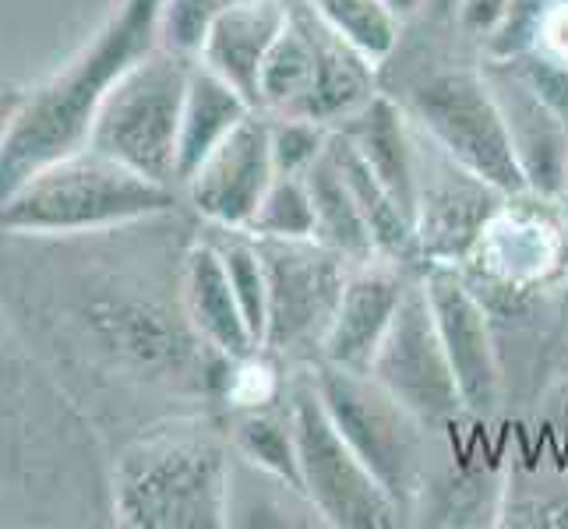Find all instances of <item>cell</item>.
Here are the masks:
<instances>
[{"label": "cell", "mask_w": 568, "mask_h": 529, "mask_svg": "<svg viewBox=\"0 0 568 529\" xmlns=\"http://www.w3.org/2000/svg\"><path fill=\"white\" fill-rule=\"evenodd\" d=\"M215 247H220L233 293H237L244 318L254 332L258 346H265V325H268V279H265V262L262 251L254 244V237L247 230H220L215 237Z\"/></svg>", "instance_id": "obj_27"}, {"label": "cell", "mask_w": 568, "mask_h": 529, "mask_svg": "<svg viewBox=\"0 0 568 529\" xmlns=\"http://www.w3.org/2000/svg\"><path fill=\"white\" fill-rule=\"evenodd\" d=\"M318 396L336 420L339 435L364 459V466L378 477V484L409 516L427 495V435L406 406H399L367 370H343L336 364L318 360L311 367Z\"/></svg>", "instance_id": "obj_6"}, {"label": "cell", "mask_w": 568, "mask_h": 529, "mask_svg": "<svg viewBox=\"0 0 568 529\" xmlns=\"http://www.w3.org/2000/svg\"><path fill=\"white\" fill-rule=\"evenodd\" d=\"M233 4H241V0H163L160 18H155L160 47L178 57H187V61H199L212 26Z\"/></svg>", "instance_id": "obj_29"}, {"label": "cell", "mask_w": 568, "mask_h": 529, "mask_svg": "<svg viewBox=\"0 0 568 529\" xmlns=\"http://www.w3.org/2000/svg\"><path fill=\"white\" fill-rule=\"evenodd\" d=\"M406 116L445 155L505 194H530L484 68H448L409 89Z\"/></svg>", "instance_id": "obj_8"}, {"label": "cell", "mask_w": 568, "mask_h": 529, "mask_svg": "<svg viewBox=\"0 0 568 529\" xmlns=\"http://www.w3.org/2000/svg\"><path fill=\"white\" fill-rule=\"evenodd\" d=\"M163 0H124L110 22L50 82L26 92L0 139V202L32 173L89 145L106 92L134 61L160 47L155 18Z\"/></svg>", "instance_id": "obj_2"}, {"label": "cell", "mask_w": 568, "mask_h": 529, "mask_svg": "<svg viewBox=\"0 0 568 529\" xmlns=\"http://www.w3.org/2000/svg\"><path fill=\"white\" fill-rule=\"evenodd\" d=\"M385 8L399 18V22H409L414 14H420L427 8V0H385Z\"/></svg>", "instance_id": "obj_36"}, {"label": "cell", "mask_w": 568, "mask_h": 529, "mask_svg": "<svg viewBox=\"0 0 568 529\" xmlns=\"http://www.w3.org/2000/svg\"><path fill=\"white\" fill-rule=\"evenodd\" d=\"M322 22L346 39L367 64H385L399 47L403 22L385 8V0H307Z\"/></svg>", "instance_id": "obj_26"}, {"label": "cell", "mask_w": 568, "mask_h": 529, "mask_svg": "<svg viewBox=\"0 0 568 529\" xmlns=\"http://www.w3.org/2000/svg\"><path fill=\"white\" fill-rule=\"evenodd\" d=\"M254 244L262 251L268 279L265 353H297L322 346L354 265L315 237H254Z\"/></svg>", "instance_id": "obj_10"}, {"label": "cell", "mask_w": 568, "mask_h": 529, "mask_svg": "<svg viewBox=\"0 0 568 529\" xmlns=\"http://www.w3.org/2000/svg\"><path fill=\"white\" fill-rule=\"evenodd\" d=\"M14 343H8L4 328H0V417L11 414L8 403H18V385H22L26 370L14 364Z\"/></svg>", "instance_id": "obj_34"}, {"label": "cell", "mask_w": 568, "mask_h": 529, "mask_svg": "<svg viewBox=\"0 0 568 529\" xmlns=\"http://www.w3.org/2000/svg\"><path fill=\"white\" fill-rule=\"evenodd\" d=\"M456 4H459V0H427V8L435 11V14H442V18H453Z\"/></svg>", "instance_id": "obj_37"}, {"label": "cell", "mask_w": 568, "mask_h": 529, "mask_svg": "<svg viewBox=\"0 0 568 529\" xmlns=\"http://www.w3.org/2000/svg\"><path fill=\"white\" fill-rule=\"evenodd\" d=\"M505 14H508V0H459L453 18L469 39H477L484 47L501 29Z\"/></svg>", "instance_id": "obj_33"}, {"label": "cell", "mask_w": 568, "mask_h": 529, "mask_svg": "<svg viewBox=\"0 0 568 529\" xmlns=\"http://www.w3.org/2000/svg\"><path fill=\"white\" fill-rule=\"evenodd\" d=\"M318 68L315 35L304 0H290V22L272 43L262 74H258V110L272 116H293L311 92Z\"/></svg>", "instance_id": "obj_22"}, {"label": "cell", "mask_w": 568, "mask_h": 529, "mask_svg": "<svg viewBox=\"0 0 568 529\" xmlns=\"http://www.w3.org/2000/svg\"><path fill=\"white\" fill-rule=\"evenodd\" d=\"M555 205L561 202H547L537 194H513L495 212V220L484 226L466 262H474L480 279L501 293H526L544 283L555 268L568 265L565 220L555 215Z\"/></svg>", "instance_id": "obj_13"}, {"label": "cell", "mask_w": 568, "mask_h": 529, "mask_svg": "<svg viewBox=\"0 0 568 529\" xmlns=\"http://www.w3.org/2000/svg\"><path fill=\"white\" fill-rule=\"evenodd\" d=\"M409 279L414 276H406L403 265L388 258L354 265L336 315H332V325L318 346V360L343 370H367L385 332L392 328Z\"/></svg>", "instance_id": "obj_16"}, {"label": "cell", "mask_w": 568, "mask_h": 529, "mask_svg": "<svg viewBox=\"0 0 568 529\" xmlns=\"http://www.w3.org/2000/svg\"><path fill=\"white\" fill-rule=\"evenodd\" d=\"M181 307L187 325L194 328L215 357H244L251 349H262L233 293L226 262L215 241H194L181 265Z\"/></svg>", "instance_id": "obj_17"}, {"label": "cell", "mask_w": 568, "mask_h": 529, "mask_svg": "<svg viewBox=\"0 0 568 529\" xmlns=\"http://www.w3.org/2000/svg\"><path fill=\"white\" fill-rule=\"evenodd\" d=\"M230 448L233 456L244 462L265 469L272 477H283L293 487H301V456H297V435H293L290 406L280 409L272 406H251V409H233L230 420Z\"/></svg>", "instance_id": "obj_25"}, {"label": "cell", "mask_w": 568, "mask_h": 529, "mask_svg": "<svg viewBox=\"0 0 568 529\" xmlns=\"http://www.w3.org/2000/svg\"><path fill=\"white\" fill-rule=\"evenodd\" d=\"M565 258H568V215H565Z\"/></svg>", "instance_id": "obj_38"}, {"label": "cell", "mask_w": 568, "mask_h": 529, "mask_svg": "<svg viewBox=\"0 0 568 529\" xmlns=\"http://www.w3.org/2000/svg\"><path fill=\"white\" fill-rule=\"evenodd\" d=\"M286 406L297 435L301 484L325 526L336 529H392L403 522V508L364 466V459L339 435L336 420L318 396L315 375L297 370L286 382Z\"/></svg>", "instance_id": "obj_7"}, {"label": "cell", "mask_w": 568, "mask_h": 529, "mask_svg": "<svg viewBox=\"0 0 568 529\" xmlns=\"http://www.w3.org/2000/svg\"><path fill=\"white\" fill-rule=\"evenodd\" d=\"M254 113V103L244 92L233 89L226 78L209 71L202 61H194L184 95L181 116V145H178V187H184L187 176L199 170L215 145L226 142V134L244 124Z\"/></svg>", "instance_id": "obj_20"}, {"label": "cell", "mask_w": 568, "mask_h": 529, "mask_svg": "<svg viewBox=\"0 0 568 529\" xmlns=\"http://www.w3.org/2000/svg\"><path fill=\"white\" fill-rule=\"evenodd\" d=\"M339 131L357 145L378 181L396 194V202L417 223V128L406 110L378 92L367 106L343 121Z\"/></svg>", "instance_id": "obj_19"}, {"label": "cell", "mask_w": 568, "mask_h": 529, "mask_svg": "<svg viewBox=\"0 0 568 529\" xmlns=\"http://www.w3.org/2000/svg\"><path fill=\"white\" fill-rule=\"evenodd\" d=\"M332 128L307 116H272L268 113V149L280 176H304L328 152Z\"/></svg>", "instance_id": "obj_30"}, {"label": "cell", "mask_w": 568, "mask_h": 529, "mask_svg": "<svg viewBox=\"0 0 568 529\" xmlns=\"http://www.w3.org/2000/svg\"><path fill=\"white\" fill-rule=\"evenodd\" d=\"M442 346L453 364L469 417H491L501 403V364L491 336V318L477 286L459 265H424L420 272Z\"/></svg>", "instance_id": "obj_12"}, {"label": "cell", "mask_w": 568, "mask_h": 529, "mask_svg": "<svg viewBox=\"0 0 568 529\" xmlns=\"http://www.w3.org/2000/svg\"><path fill=\"white\" fill-rule=\"evenodd\" d=\"M328 160L336 163V170L343 173L346 187L354 191V199L367 220L371 237H375L378 258H388L396 265H409L420 258V244H417V223L409 220V212L396 202L378 173L367 166V160L357 152V145L346 139L339 128H332L328 139Z\"/></svg>", "instance_id": "obj_21"}, {"label": "cell", "mask_w": 568, "mask_h": 529, "mask_svg": "<svg viewBox=\"0 0 568 529\" xmlns=\"http://www.w3.org/2000/svg\"><path fill=\"white\" fill-rule=\"evenodd\" d=\"M191 68L194 61L163 47L134 61L95 113L89 149L149 181L178 187V145Z\"/></svg>", "instance_id": "obj_5"}, {"label": "cell", "mask_w": 568, "mask_h": 529, "mask_svg": "<svg viewBox=\"0 0 568 529\" xmlns=\"http://www.w3.org/2000/svg\"><path fill=\"white\" fill-rule=\"evenodd\" d=\"M565 202H568V199H565Z\"/></svg>", "instance_id": "obj_40"}, {"label": "cell", "mask_w": 568, "mask_h": 529, "mask_svg": "<svg viewBox=\"0 0 568 529\" xmlns=\"http://www.w3.org/2000/svg\"><path fill=\"white\" fill-rule=\"evenodd\" d=\"M417 128V124H414ZM513 199L463 170L417 128V244L430 265H463L484 226Z\"/></svg>", "instance_id": "obj_11"}, {"label": "cell", "mask_w": 568, "mask_h": 529, "mask_svg": "<svg viewBox=\"0 0 568 529\" xmlns=\"http://www.w3.org/2000/svg\"><path fill=\"white\" fill-rule=\"evenodd\" d=\"M47 247L50 254L39 258L43 265H32V272H8V279L14 283L11 289H18V297L8 293V301L36 315V328L50 332L57 343H71L74 353L124 378H187L194 346H205L187 325V315L173 318L152 297L131 293L134 286L128 276L89 265V254L74 251L61 262L57 244L47 241Z\"/></svg>", "instance_id": "obj_1"}, {"label": "cell", "mask_w": 568, "mask_h": 529, "mask_svg": "<svg viewBox=\"0 0 568 529\" xmlns=\"http://www.w3.org/2000/svg\"><path fill=\"white\" fill-rule=\"evenodd\" d=\"M565 328H568V307H565Z\"/></svg>", "instance_id": "obj_39"}, {"label": "cell", "mask_w": 568, "mask_h": 529, "mask_svg": "<svg viewBox=\"0 0 568 529\" xmlns=\"http://www.w3.org/2000/svg\"><path fill=\"white\" fill-rule=\"evenodd\" d=\"M22 95L26 92H18V89H0V139H4V131L11 124V116L18 110V103H22Z\"/></svg>", "instance_id": "obj_35"}, {"label": "cell", "mask_w": 568, "mask_h": 529, "mask_svg": "<svg viewBox=\"0 0 568 529\" xmlns=\"http://www.w3.org/2000/svg\"><path fill=\"white\" fill-rule=\"evenodd\" d=\"M178 205V187L149 181L95 149H78L32 173L0 202V233L14 237H89L128 230Z\"/></svg>", "instance_id": "obj_3"}, {"label": "cell", "mask_w": 568, "mask_h": 529, "mask_svg": "<svg viewBox=\"0 0 568 529\" xmlns=\"http://www.w3.org/2000/svg\"><path fill=\"white\" fill-rule=\"evenodd\" d=\"M367 375L430 430H448L466 417L463 391L442 346L420 272L409 279L403 304L396 318H392V328L385 332Z\"/></svg>", "instance_id": "obj_9"}, {"label": "cell", "mask_w": 568, "mask_h": 529, "mask_svg": "<svg viewBox=\"0 0 568 529\" xmlns=\"http://www.w3.org/2000/svg\"><path fill=\"white\" fill-rule=\"evenodd\" d=\"M526 191L547 202L568 199V121L505 61H484Z\"/></svg>", "instance_id": "obj_15"}, {"label": "cell", "mask_w": 568, "mask_h": 529, "mask_svg": "<svg viewBox=\"0 0 568 529\" xmlns=\"http://www.w3.org/2000/svg\"><path fill=\"white\" fill-rule=\"evenodd\" d=\"M304 181L311 191V205H315V241L339 251L349 265L375 262L378 258L375 237H371L354 191L346 187L343 173L328 160V152L304 173Z\"/></svg>", "instance_id": "obj_24"}, {"label": "cell", "mask_w": 568, "mask_h": 529, "mask_svg": "<svg viewBox=\"0 0 568 529\" xmlns=\"http://www.w3.org/2000/svg\"><path fill=\"white\" fill-rule=\"evenodd\" d=\"M290 22V0H241L212 26L199 61L244 92L258 110V74Z\"/></svg>", "instance_id": "obj_18"}, {"label": "cell", "mask_w": 568, "mask_h": 529, "mask_svg": "<svg viewBox=\"0 0 568 529\" xmlns=\"http://www.w3.org/2000/svg\"><path fill=\"white\" fill-rule=\"evenodd\" d=\"M505 522L516 526H568V487H555L551 495H526L505 508Z\"/></svg>", "instance_id": "obj_32"}, {"label": "cell", "mask_w": 568, "mask_h": 529, "mask_svg": "<svg viewBox=\"0 0 568 529\" xmlns=\"http://www.w3.org/2000/svg\"><path fill=\"white\" fill-rule=\"evenodd\" d=\"M555 4L558 0H508L505 22L484 43V57H491V61H513V57H523L526 50H534L537 35Z\"/></svg>", "instance_id": "obj_31"}, {"label": "cell", "mask_w": 568, "mask_h": 529, "mask_svg": "<svg viewBox=\"0 0 568 529\" xmlns=\"http://www.w3.org/2000/svg\"><path fill=\"white\" fill-rule=\"evenodd\" d=\"M226 526H325V519L301 487L233 456Z\"/></svg>", "instance_id": "obj_23"}, {"label": "cell", "mask_w": 568, "mask_h": 529, "mask_svg": "<svg viewBox=\"0 0 568 529\" xmlns=\"http://www.w3.org/2000/svg\"><path fill=\"white\" fill-rule=\"evenodd\" d=\"M247 233H254V237H272V241L315 237V205H311V191L304 176L276 173V181L268 184Z\"/></svg>", "instance_id": "obj_28"}, {"label": "cell", "mask_w": 568, "mask_h": 529, "mask_svg": "<svg viewBox=\"0 0 568 529\" xmlns=\"http://www.w3.org/2000/svg\"><path fill=\"white\" fill-rule=\"evenodd\" d=\"M272 181L276 166L268 149V113L254 110L187 176L184 191L191 208L215 230H247Z\"/></svg>", "instance_id": "obj_14"}, {"label": "cell", "mask_w": 568, "mask_h": 529, "mask_svg": "<svg viewBox=\"0 0 568 529\" xmlns=\"http://www.w3.org/2000/svg\"><path fill=\"white\" fill-rule=\"evenodd\" d=\"M233 448L209 430H152L113 466V519L131 529L226 526Z\"/></svg>", "instance_id": "obj_4"}]
</instances>
